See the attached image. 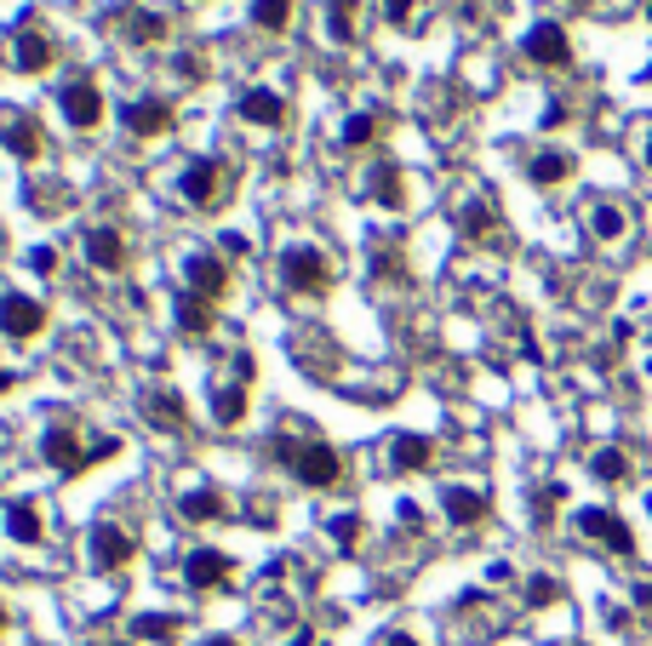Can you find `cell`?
Wrapping results in <instances>:
<instances>
[{
  "label": "cell",
  "instance_id": "obj_1",
  "mask_svg": "<svg viewBox=\"0 0 652 646\" xmlns=\"http://www.w3.org/2000/svg\"><path fill=\"white\" fill-rule=\"evenodd\" d=\"M269 452H275V463H287L303 487H315V492H327V487H338V475H343V458L327 447V440H298V435H275L269 440Z\"/></svg>",
  "mask_w": 652,
  "mask_h": 646
},
{
  "label": "cell",
  "instance_id": "obj_2",
  "mask_svg": "<svg viewBox=\"0 0 652 646\" xmlns=\"http://www.w3.org/2000/svg\"><path fill=\"white\" fill-rule=\"evenodd\" d=\"M281 281H287V292L321 298V292L332 286V263H327V252H321V247L298 241V247H287V252H281Z\"/></svg>",
  "mask_w": 652,
  "mask_h": 646
},
{
  "label": "cell",
  "instance_id": "obj_3",
  "mask_svg": "<svg viewBox=\"0 0 652 646\" xmlns=\"http://www.w3.org/2000/svg\"><path fill=\"white\" fill-rule=\"evenodd\" d=\"M41 326H46V310L34 303L29 292H7L0 298V332L12 337V344H29V337H41Z\"/></svg>",
  "mask_w": 652,
  "mask_h": 646
},
{
  "label": "cell",
  "instance_id": "obj_4",
  "mask_svg": "<svg viewBox=\"0 0 652 646\" xmlns=\"http://www.w3.org/2000/svg\"><path fill=\"white\" fill-rule=\"evenodd\" d=\"M527 58L538 63V70H567L572 63V41H567V29L556 18H544L527 29Z\"/></svg>",
  "mask_w": 652,
  "mask_h": 646
},
{
  "label": "cell",
  "instance_id": "obj_5",
  "mask_svg": "<svg viewBox=\"0 0 652 646\" xmlns=\"http://www.w3.org/2000/svg\"><path fill=\"white\" fill-rule=\"evenodd\" d=\"M178 195L189 200L195 212H213L218 200H224V173H218V160H189L184 178H178Z\"/></svg>",
  "mask_w": 652,
  "mask_h": 646
},
{
  "label": "cell",
  "instance_id": "obj_6",
  "mask_svg": "<svg viewBox=\"0 0 652 646\" xmlns=\"http://www.w3.org/2000/svg\"><path fill=\"white\" fill-rule=\"evenodd\" d=\"M41 458H46L58 475H81V469L97 463V452H81V440H75V429H69V424H52V429L41 435Z\"/></svg>",
  "mask_w": 652,
  "mask_h": 646
},
{
  "label": "cell",
  "instance_id": "obj_7",
  "mask_svg": "<svg viewBox=\"0 0 652 646\" xmlns=\"http://www.w3.org/2000/svg\"><path fill=\"white\" fill-rule=\"evenodd\" d=\"M578 532L590 543H607L612 555H635V532L612 515V509H578Z\"/></svg>",
  "mask_w": 652,
  "mask_h": 646
},
{
  "label": "cell",
  "instance_id": "obj_8",
  "mask_svg": "<svg viewBox=\"0 0 652 646\" xmlns=\"http://www.w3.org/2000/svg\"><path fill=\"white\" fill-rule=\"evenodd\" d=\"M184 281H189V292H195V298L218 303V298L229 292V269H224V258H213V252H189V263H184Z\"/></svg>",
  "mask_w": 652,
  "mask_h": 646
},
{
  "label": "cell",
  "instance_id": "obj_9",
  "mask_svg": "<svg viewBox=\"0 0 652 646\" xmlns=\"http://www.w3.org/2000/svg\"><path fill=\"white\" fill-rule=\"evenodd\" d=\"M132 550H137L132 532H121L115 521H97V527H92V566H97V572H121V566L132 561Z\"/></svg>",
  "mask_w": 652,
  "mask_h": 646
},
{
  "label": "cell",
  "instance_id": "obj_10",
  "mask_svg": "<svg viewBox=\"0 0 652 646\" xmlns=\"http://www.w3.org/2000/svg\"><path fill=\"white\" fill-rule=\"evenodd\" d=\"M58 104H63V115H69V126H97L103 121V92H97V81H69L63 92H58Z\"/></svg>",
  "mask_w": 652,
  "mask_h": 646
},
{
  "label": "cell",
  "instance_id": "obj_11",
  "mask_svg": "<svg viewBox=\"0 0 652 646\" xmlns=\"http://www.w3.org/2000/svg\"><path fill=\"white\" fill-rule=\"evenodd\" d=\"M0 144H7L12 155H41V126H34V115H23L18 104H0Z\"/></svg>",
  "mask_w": 652,
  "mask_h": 646
},
{
  "label": "cell",
  "instance_id": "obj_12",
  "mask_svg": "<svg viewBox=\"0 0 652 646\" xmlns=\"http://www.w3.org/2000/svg\"><path fill=\"white\" fill-rule=\"evenodd\" d=\"M184 584H189L195 595L229 584V555H224V550H189V561H184Z\"/></svg>",
  "mask_w": 652,
  "mask_h": 646
},
{
  "label": "cell",
  "instance_id": "obj_13",
  "mask_svg": "<svg viewBox=\"0 0 652 646\" xmlns=\"http://www.w3.org/2000/svg\"><path fill=\"white\" fill-rule=\"evenodd\" d=\"M240 121H247V126H263V132H281V126H287V104H281V92H263V86L240 92Z\"/></svg>",
  "mask_w": 652,
  "mask_h": 646
},
{
  "label": "cell",
  "instance_id": "obj_14",
  "mask_svg": "<svg viewBox=\"0 0 652 646\" xmlns=\"http://www.w3.org/2000/svg\"><path fill=\"white\" fill-rule=\"evenodd\" d=\"M121 121H126L132 138H161V132L172 126V104H161V97H137V104L121 110Z\"/></svg>",
  "mask_w": 652,
  "mask_h": 646
},
{
  "label": "cell",
  "instance_id": "obj_15",
  "mask_svg": "<svg viewBox=\"0 0 652 646\" xmlns=\"http://www.w3.org/2000/svg\"><path fill=\"white\" fill-rule=\"evenodd\" d=\"M86 263L103 269V275H121L126 269V235L121 229H92L86 235Z\"/></svg>",
  "mask_w": 652,
  "mask_h": 646
},
{
  "label": "cell",
  "instance_id": "obj_16",
  "mask_svg": "<svg viewBox=\"0 0 652 646\" xmlns=\"http://www.w3.org/2000/svg\"><path fill=\"white\" fill-rule=\"evenodd\" d=\"M52 63V41L41 35V29H18V41H12V70H23V75H41Z\"/></svg>",
  "mask_w": 652,
  "mask_h": 646
},
{
  "label": "cell",
  "instance_id": "obj_17",
  "mask_svg": "<svg viewBox=\"0 0 652 646\" xmlns=\"http://www.w3.org/2000/svg\"><path fill=\"white\" fill-rule=\"evenodd\" d=\"M441 509H446V521H453V527H480V521H487V498L469 492V487H446Z\"/></svg>",
  "mask_w": 652,
  "mask_h": 646
},
{
  "label": "cell",
  "instance_id": "obj_18",
  "mask_svg": "<svg viewBox=\"0 0 652 646\" xmlns=\"http://www.w3.org/2000/svg\"><path fill=\"white\" fill-rule=\"evenodd\" d=\"M527 178H532L538 189L567 184V178H572V155H567V149H538V155L527 160Z\"/></svg>",
  "mask_w": 652,
  "mask_h": 646
},
{
  "label": "cell",
  "instance_id": "obj_19",
  "mask_svg": "<svg viewBox=\"0 0 652 646\" xmlns=\"http://www.w3.org/2000/svg\"><path fill=\"white\" fill-rule=\"evenodd\" d=\"M590 235H596L601 247L624 241V235H630V212L618 207V200H596V207H590Z\"/></svg>",
  "mask_w": 652,
  "mask_h": 646
},
{
  "label": "cell",
  "instance_id": "obj_20",
  "mask_svg": "<svg viewBox=\"0 0 652 646\" xmlns=\"http://www.w3.org/2000/svg\"><path fill=\"white\" fill-rule=\"evenodd\" d=\"M144 418L155 424V429H184L189 418H184V395L178 389H149L144 395Z\"/></svg>",
  "mask_w": 652,
  "mask_h": 646
},
{
  "label": "cell",
  "instance_id": "obj_21",
  "mask_svg": "<svg viewBox=\"0 0 652 646\" xmlns=\"http://www.w3.org/2000/svg\"><path fill=\"white\" fill-rule=\"evenodd\" d=\"M7 538L12 543H41L46 538V521H41V509H34L29 498L7 503Z\"/></svg>",
  "mask_w": 652,
  "mask_h": 646
},
{
  "label": "cell",
  "instance_id": "obj_22",
  "mask_svg": "<svg viewBox=\"0 0 652 646\" xmlns=\"http://www.w3.org/2000/svg\"><path fill=\"white\" fill-rule=\"evenodd\" d=\"M178 515H184L189 527H206V521H224V515H229V498H224V492H213V487H200V492H189V498L178 503Z\"/></svg>",
  "mask_w": 652,
  "mask_h": 646
},
{
  "label": "cell",
  "instance_id": "obj_23",
  "mask_svg": "<svg viewBox=\"0 0 652 646\" xmlns=\"http://www.w3.org/2000/svg\"><path fill=\"white\" fill-rule=\"evenodd\" d=\"M435 447H430V435H395L390 440V463L395 469H430Z\"/></svg>",
  "mask_w": 652,
  "mask_h": 646
},
{
  "label": "cell",
  "instance_id": "obj_24",
  "mask_svg": "<svg viewBox=\"0 0 652 646\" xmlns=\"http://www.w3.org/2000/svg\"><path fill=\"white\" fill-rule=\"evenodd\" d=\"M213 418H218L224 429H235L240 418H247V384H240V378L224 384V389L213 384Z\"/></svg>",
  "mask_w": 652,
  "mask_h": 646
},
{
  "label": "cell",
  "instance_id": "obj_25",
  "mask_svg": "<svg viewBox=\"0 0 652 646\" xmlns=\"http://www.w3.org/2000/svg\"><path fill=\"white\" fill-rule=\"evenodd\" d=\"M213 310H218V303H206V298H195V292H178V326H184L189 337H206V332H213Z\"/></svg>",
  "mask_w": 652,
  "mask_h": 646
},
{
  "label": "cell",
  "instance_id": "obj_26",
  "mask_svg": "<svg viewBox=\"0 0 652 646\" xmlns=\"http://www.w3.org/2000/svg\"><path fill=\"white\" fill-rule=\"evenodd\" d=\"M355 18H361V0H327V29L338 46L355 41Z\"/></svg>",
  "mask_w": 652,
  "mask_h": 646
},
{
  "label": "cell",
  "instance_id": "obj_27",
  "mask_svg": "<svg viewBox=\"0 0 652 646\" xmlns=\"http://www.w3.org/2000/svg\"><path fill=\"white\" fill-rule=\"evenodd\" d=\"M590 475H596L601 487H624V481H630V458L618 452V447H601V452L590 458Z\"/></svg>",
  "mask_w": 652,
  "mask_h": 646
},
{
  "label": "cell",
  "instance_id": "obj_28",
  "mask_svg": "<svg viewBox=\"0 0 652 646\" xmlns=\"http://www.w3.org/2000/svg\"><path fill=\"white\" fill-rule=\"evenodd\" d=\"M372 200H377V207H401V166L395 160L372 166Z\"/></svg>",
  "mask_w": 652,
  "mask_h": 646
},
{
  "label": "cell",
  "instance_id": "obj_29",
  "mask_svg": "<svg viewBox=\"0 0 652 646\" xmlns=\"http://www.w3.org/2000/svg\"><path fill=\"white\" fill-rule=\"evenodd\" d=\"M252 23L269 29V35H281V29L292 23V0H252Z\"/></svg>",
  "mask_w": 652,
  "mask_h": 646
},
{
  "label": "cell",
  "instance_id": "obj_30",
  "mask_svg": "<svg viewBox=\"0 0 652 646\" xmlns=\"http://www.w3.org/2000/svg\"><path fill=\"white\" fill-rule=\"evenodd\" d=\"M178 629H184V624H178V618H166V612H149V618H137V624H132L137 640H178Z\"/></svg>",
  "mask_w": 652,
  "mask_h": 646
},
{
  "label": "cell",
  "instance_id": "obj_31",
  "mask_svg": "<svg viewBox=\"0 0 652 646\" xmlns=\"http://www.w3.org/2000/svg\"><path fill=\"white\" fill-rule=\"evenodd\" d=\"M126 35H132L137 46H155V41H166V18H155V12H132Z\"/></svg>",
  "mask_w": 652,
  "mask_h": 646
},
{
  "label": "cell",
  "instance_id": "obj_32",
  "mask_svg": "<svg viewBox=\"0 0 652 646\" xmlns=\"http://www.w3.org/2000/svg\"><path fill=\"white\" fill-rule=\"evenodd\" d=\"M372 138H377V121H372V115H350V126H343V144L361 149V144H372Z\"/></svg>",
  "mask_w": 652,
  "mask_h": 646
},
{
  "label": "cell",
  "instance_id": "obj_33",
  "mask_svg": "<svg viewBox=\"0 0 652 646\" xmlns=\"http://www.w3.org/2000/svg\"><path fill=\"white\" fill-rule=\"evenodd\" d=\"M549 601H561L556 577H527V606H549Z\"/></svg>",
  "mask_w": 652,
  "mask_h": 646
},
{
  "label": "cell",
  "instance_id": "obj_34",
  "mask_svg": "<svg viewBox=\"0 0 652 646\" xmlns=\"http://www.w3.org/2000/svg\"><path fill=\"white\" fill-rule=\"evenodd\" d=\"M556 503H561V487H544V492L532 498V521L549 527V521H556Z\"/></svg>",
  "mask_w": 652,
  "mask_h": 646
},
{
  "label": "cell",
  "instance_id": "obj_35",
  "mask_svg": "<svg viewBox=\"0 0 652 646\" xmlns=\"http://www.w3.org/2000/svg\"><path fill=\"white\" fill-rule=\"evenodd\" d=\"M487 229H493V212L487 207H469L464 212V235H469V241H487Z\"/></svg>",
  "mask_w": 652,
  "mask_h": 646
},
{
  "label": "cell",
  "instance_id": "obj_36",
  "mask_svg": "<svg viewBox=\"0 0 652 646\" xmlns=\"http://www.w3.org/2000/svg\"><path fill=\"white\" fill-rule=\"evenodd\" d=\"M332 538L350 550V543H361V515H332Z\"/></svg>",
  "mask_w": 652,
  "mask_h": 646
},
{
  "label": "cell",
  "instance_id": "obj_37",
  "mask_svg": "<svg viewBox=\"0 0 652 646\" xmlns=\"http://www.w3.org/2000/svg\"><path fill=\"white\" fill-rule=\"evenodd\" d=\"M29 269H34V275H52V269H58V252H52V247H34V252H29Z\"/></svg>",
  "mask_w": 652,
  "mask_h": 646
},
{
  "label": "cell",
  "instance_id": "obj_38",
  "mask_svg": "<svg viewBox=\"0 0 652 646\" xmlns=\"http://www.w3.org/2000/svg\"><path fill=\"white\" fill-rule=\"evenodd\" d=\"M412 7H418V0H384V18H390V23H406Z\"/></svg>",
  "mask_w": 652,
  "mask_h": 646
},
{
  "label": "cell",
  "instance_id": "obj_39",
  "mask_svg": "<svg viewBox=\"0 0 652 646\" xmlns=\"http://www.w3.org/2000/svg\"><path fill=\"white\" fill-rule=\"evenodd\" d=\"M401 521H406V532H418V527H424V515H418V503H401Z\"/></svg>",
  "mask_w": 652,
  "mask_h": 646
},
{
  "label": "cell",
  "instance_id": "obj_40",
  "mask_svg": "<svg viewBox=\"0 0 652 646\" xmlns=\"http://www.w3.org/2000/svg\"><path fill=\"white\" fill-rule=\"evenodd\" d=\"M635 606H641L646 618H652V584H635Z\"/></svg>",
  "mask_w": 652,
  "mask_h": 646
},
{
  "label": "cell",
  "instance_id": "obj_41",
  "mask_svg": "<svg viewBox=\"0 0 652 646\" xmlns=\"http://www.w3.org/2000/svg\"><path fill=\"white\" fill-rule=\"evenodd\" d=\"M384 646H418V640H412V635H384Z\"/></svg>",
  "mask_w": 652,
  "mask_h": 646
},
{
  "label": "cell",
  "instance_id": "obj_42",
  "mask_svg": "<svg viewBox=\"0 0 652 646\" xmlns=\"http://www.w3.org/2000/svg\"><path fill=\"white\" fill-rule=\"evenodd\" d=\"M12 384H18V378H12V372H0V395H7V389H12Z\"/></svg>",
  "mask_w": 652,
  "mask_h": 646
},
{
  "label": "cell",
  "instance_id": "obj_43",
  "mask_svg": "<svg viewBox=\"0 0 652 646\" xmlns=\"http://www.w3.org/2000/svg\"><path fill=\"white\" fill-rule=\"evenodd\" d=\"M206 646H240V640H229V635H218V640H206Z\"/></svg>",
  "mask_w": 652,
  "mask_h": 646
},
{
  "label": "cell",
  "instance_id": "obj_44",
  "mask_svg": "<svg viewBox=\"0 0 652 646\" xmlns=\"http://www.w3.org/2000/svg\"><path fill=\"white\" fill-rule=\"evenodd\" d=\"M641 160H646V166H652V132H646V149H641Z\"/></svg>",
  "mask_w": 652,
  "mask_h": 646
},
{
  "label": "cell",
  "instance_id": "obj_45",
  "mask_svg": "<svg viewBox=\"0 0 652 646\" xmlns=\"http://www.w3.org/2000/svg\"><path fill=\"white\" fill-rule=\"evenodd\" d=\"M0 635H7V606H0Z\"/></svg>",
  "mask_w": 652,
  "mask_h": 646
},
{
  "label": "cell",
  "instance_id": "obj_46",
  "mask_svg": "<svg viewBox=\"0 0 652 646\" xmlns=\"http://www.w3.org/2000/svg\"><path fill=\"white\" fill-rule=\"evenodd\" d=\"M646 18H652V7H646Z\"/></svg>",
  "mask_w": 652,
  "mask_h": 646
},
{
  "label": "cell",
  "instance_id": "obj_47",
  "mask_svg": "<svg viewBox=\"0 0 652 646\" xmlns=\"http://www.w3.org/2000/svg\"><path fill=\"white\" fill-rule=\"evenodd\" d=\"M646 7H652V0H646Z\"/></svg>",
  "mask_w": 652,
  "mask_h": 646
}]
</instances>
